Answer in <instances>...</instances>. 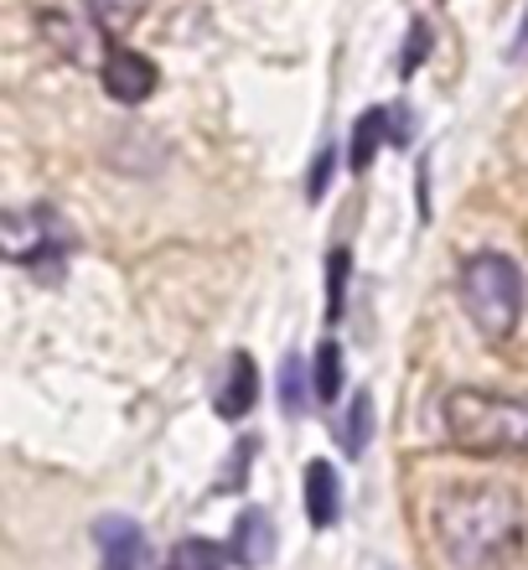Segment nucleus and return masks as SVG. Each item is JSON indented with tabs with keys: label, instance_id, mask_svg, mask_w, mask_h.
Segmentation results:
<instances>
[{
	"label": "nucleus",
	"instance_id": "9",
	"mask_svg": "<svg viewBox=\"0 0 528 570\" xmlns=\"http://www.w3.org/2000/svg\"><path fill=\"white\" fill-rule=\"evenodd\" d=\"M255 394H259L255 358H249V353H233V358H228L223 390H218V415H223V421H243V415H249V405H255Z\"/></svg>",
	"mask_w": 528,
	"mask_h": 570
},
{
	"label": "nucleus",
	"instance_id": "2",
	"mask_svg": "<svg viewBox=\"0 0 528 570\" xmlns=\"http://www.w3.org/2000/svg\"><path fill=\"white\" fill-rule=\"evenodd\" d=\"M440 425L461 451L528 456V400H502L482 390H451L440 400Z\"/></svg>",
	"mask_w": 528,
	"mask_h": 570
},
{
	"label": "nucleus",
	"instance_id": "18",
	"mask_svg": "<svg viewBox=\"0 0 528 570\" xmlns=\"http://www.w3.org/2000/svg\"><path fill=\"white\" fill-rule=\"evenodd\" d=\"M425 52H430V31H415V37H409V42H405V68H399V73H415V68H420V58H425Z\"/></svg>",
	"mask_w": 528,
	"mask_h": 570
},
{
	"label": "nucleus",
	"instance_id": "10",
	"mask_svg": "<svg viewBox=\"0 0 528 570\" xmlns=\"http://www.w3.org/2000/svg\"><path fill=\"white\" fill-rule=\"evenodd\" d=\"M311 394H317V379L306 374V358L290 353L280 363V410H286V421H301L306 410H311Z\"/></svg>",
	"mask_w": 528,
	"mask_h": 570
},
{
	"label": "nucleus",
	"instance_id": "12",
	"mask_svg": "<svg viewBox=\"0 0 528 570\" xmlns=\"http://www.w3.org/2000/svg\"><path fill=\"white\" fill-rule=\"evenodd\" d=\"M368 441H373V394H352L348 415H342V451L362 456Z\"/></svg>",
	"mask_w": 528,
	"mask_h": 570
},
{
	"label": "nucleus",
	"instance_id": "14",
	"mask_svg": "<svg viewBox=\"0 0 528 570\" xmlns=\"http://www.w3.org/2000/svg\"><path fill=\"white\" fill-rule=\"evenodd\" d=\"M146 6H151V0H89V16L104 31H124V27H136Z\"/></svg>",
	"mask_w": 528,
	"mask_h": 570
},
{
	"label": "nucleus",
	"instance_id": "17",
	"mask_svg": "<svg viewBox=\"0 0 528 570\" xmlns=\"http://www.w3.org/2000/svg\"><path fill=\"white\" fill-rule=\"evenodd\" d=\"M332 166H337V146H321V156H317V166H311V203H321L327 197V177H332Z\"/></svg>",
	"mask_w": 528,
	"mask_h": 570
},
{
	"label": "nucleus",
	"instance_id": "1",
	"mask_svg": "<svg viewBox=\"0 0 528 570\" xmlns=\"http://www.w3.org/2000/svg\"><path fill=\"white\" fill-rule=\"evenodd\" d=\"M430 534L461 570H487L524 544V503L502 482H451L430 503Z\"/></svg>",
	"mask_w": 528,
	"mask_h": 570
},
{
	"label": "nucleus",
	"instance_id": "3",
	"mask_svg": "<svg viewBox=\"0 0 528 570\" xmlns=\"http://www.w3.org/2000/svg\"><path fill=\"white\" fill-rule=\"evenodd\" d=\"M461 306H467L471 327L482 332L487 343L514 337L518 316H524V275L508 255H471L461 265Z\"/></svg>",
	"mask_w": 528,
	"mask_h": 570
},
{
	"label": "nucleus",
	"instance_id": "13",
	"mask_svg": "<svg viewBox=\"0 0 528 570\" xmlns=\"http://www.w3.org/2000/svg\"><path fill=\"white\" fill-rule=\"evenodd\" d=\"M317 400L321 405H332L337 394H342V347L332 343V337H327V343L317 347Z\"/></svg>",
	"mask_w": 528,
	"mask_h": 570
},
{
	"label": "nucleus",
	"instance_id": "15",
	"mask_svg": "<svg viewBox=\"0 0 528 570\" xmlns=\"http://www.w3.org/2000/svg\"><path fill=\"white\" fill-rule=\"evenodd\" d=\"M223 556L228 550H218V544H208V540H187V544H177L171 570H223Z\"/></svg>",
	"mask_w": 528,
	"mask_h": 570
},
{
	"label": "nucleus",
	"instance_id": "19",
	"mask_svg": "<svg viewBox=\"0 0 528 570\" xmlns=\"http://www.w3.org/2000/svg\"><path fill=\"white\" fill-rule=\"evenodd\" d=\"M514 47H518V52L528 47V16H524V31H518V42H514Z\"/></svg>",
	"mask_w": 528,
	"mask_h": 570
},
{
	"label": "nucleus",
	"instance_id": "16",
	"mask_svg": "<svg viewBox=\"0 0 528 570\" xmlns=\"http://www.w3.org/2000/svg\"><path fill=\"white\" fill-rule=\"evenodd\" d=\"M348 249H332V259H327V316H342V296H348Z\"/></svg>",
	"mask_w": 528,
	"mask_h": 570
},
{
	"label": "nucleus",
	"instance_id": "4",
	"mask_svg": "<svg viewBox=\"0 0 528 570\" xmlns=\"http://www.w3.org/2000/svg\"><path fill=\"white\" fill-rule=\"evenodd\" d=\"M0 255L37 271V281H62L68 265V224L52 208H11L0 218Z\"/></svg>",
	"mask_w": 528,
	"mask_h": 570
},
{
	"label": "nucleus",
	"instance_id": "8",
	"mask_svg": "<svg viewBox=\"0 0 528 570\" xmlns=\"http://www.w3.org/2000/svg\"><path fill=\"white\" fill-rule=\"evenodd\" d=\"M306 519L311 529H332L342 519V478L332 472V462L306 466Z\"/></svg>",
	"mask_w": 528,
	"mask_h": 570
},
{
	"label": "nucleus",
	"instance_id": "6",
	"mask_svg": "<svg viewBox=\"0 0 528 570\" xmlns=\"http://www.w3.org/2000/svg\"><path fill=\"white\" fill-rule=\"evenodd\" d=\"M104 89L114 105H146L156 94V62L146 52H130V47H114L104 58Z\"/></svg>",
	"mask_w": 528,
	"mask_h": 570
},
{
	"label": "nucleus",
	"instance_id": "5",
	"mask_svg": "<svg viewBox=\"0 0 528 570\" xmlns=\"http://www.w3.org/2000/svg\"><path fill=\"white\" fill-rule=\"evenodd\" d=\"M93 544H99V560L104 570H146L151 566V544H146V529L136 519H120L109 513L93 524Z\"/></svg>",
	"mask_w": 528,
	"mask_h": 570
},
{
	"label": "nucleus",
	"instance_id": "7",
	"mask_svg": "<svg viewBox=\"0 0 528 570\" xmlns=\"http://www.w3.org/2000/svg\"><path fill=\"white\" fill-rule=\"evenodd\" d=\"M228 556L239 560V566L259 570L275 560V524L265 509H243L239 524H233V540H228Z\"/></svg>",
	"mask_w": 528,
	"mask_h": 570
},
{
	"label": "nucleus",
	"instance_id": "11",
	"mask_svg": "<svg viewBox=\"0 0 528 570\" xmlns=\"http://www.w3.org/2000/svg\"><path fill=\"white\" fill-rule=\"evenodd\" d=\"M389 120H393V105L368 109V115L358 120V130H352V171H368L373 150L383 146V130H389Z\"/></svg>",
	"mask_w": 528,
	"mask_h": 570
}]
</instances>
